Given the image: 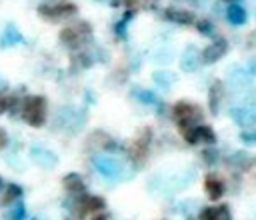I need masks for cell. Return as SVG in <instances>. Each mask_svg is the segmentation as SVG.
Segmentation results:
<instances>
[{
  "instance_id": "6da1fadb",
  "label": "cell",
  "mask_w": 256,
  "mask_h": 220,
  "mask_svg": "<svg viewBox=\"0 0 256 220\" xmlns=\"http://www.w3.org/2000/svg\"><path fill=\"white\" fill-rule=\"evenodd\" d=\"M60 42L68 48H80L92 38V28L88 22H74L60 30Z\"/></svg>"
},
{
  "instance_id": "7a4b0ae2",
  "label": "cell",
  "mask_w": 256,
  "mask_h": 220,
  "mask_svg": "<svg viewBox=\"0 0 256 220\" xmlns=\"http://www.w3.org/2000/svg\"><path fill=\"white\" fill-rule=\"evenodd\" d=\"M172 116H174V122H176V124L180 126V130L184 132V130L196 126V124L202 120V110H200L196 104L188 102V100H180V102L174 104Z\"/></svg>"
},
{
  "instance_id": "3957f363",
  "label": "cell",
  "mask_w": 256,
  "mask_h": 220,
  "mask_svg": "<svg viewBox=\"0 0 256 220\" xmlns=\"http://www.w3.org/2000/svg\"><path fill=\"white\" fill-rule=\"evenodd\" d=\"M22 118L26 124L40 128L46 122V98L44 96H28L22 104Z\"/></svg>"
},
{
  "instance_id": "277c9868",
  "label": "cell",
  "mask_w": 256,
  "mask_h": 220,
  "mask_svg": "<svg viewBox=\"0 0 256 220\" xmlns=\"http://www.w3.org/2000/svg\"><path fill=\"white\" fill-rule=\"evenodd\" d=\"M76 4L68 2V0H58V2H50V4H40L38 6V16L48 20V22H60L66 20L70 16L76 14Z\"/></svg>"
},
{
  "instance_id": "5b68a950",
  "label": "cell",
  "mask_w": 256,
  "mask_h": 220,
  "mask_svg": "<svg viewBox=\"0 0 256 220\" xmlns=\"http://www.w3.org/2000/svg\"><path fill=\"white\" fill-rule=\"evenodd\" d=\"M150 140H152V130H150V128H144V130L138 134V138L130 144L128 154H130V158L134 160V164H142V162L146 160L148 150H150Z\"/></svg>"
},
{
  "instance_id": "8992f818",
  "label": "cell",
  "mask_w": 256,
  "mask_h": 220,
  "mask_svg": "<svg viewBox=\"0 0 256 220\" xmlns=\"http://www.w3.org/2000/svg\"><path fill=\"white\" fill-rule=\"evenodd\" d=\"M230 116L234 118V122L242 128H252L256 126V104L248 102V104H240V106H234L230 110Z\"/></svg>"
},
{
  "instance_id": "52a82bcc",
  "label": "cell",
  "mask_w": 256,
  "mask_h": 220,
  "mask_svg": "<svg viewBox=\"0 0 256 220\" xmlns=\"http://www.w3.org/2000/svg\"><path fill=\"white\" fill-rule=\"evenodd\" d=\"M106 208V202L100 198V196H88V194H82L76 198V214L82 218L86 214H98Z\"/></svg>"
},
{
  "instance_id": "ba28073f",
  "label": "cell",
  "mask_w": 256,
  "mask_h": 220,
  "mask_svg": "<svg viewBox=\"0 0 256 220\" xmlns=\"http://www.w3.org/2000/svg\"><path fill=\"white\" fill-rule=\"evenodd\" d=\"M182 134H184V138H186L188 144H198V142L214 144V142H216V134H214V130H212L210 126H200V124H196V126L184 130Z\"/></svg>"
},
{
  "instance_id": "9c48e42d",
  "label": "cell",
  "mask_w": 256,
  "mask_h": 220,
  "mask_svg": "<svg viewBox=\"0 0 256 220\" xmlns=\"http://www.w3.org/2000/svg\"><path fill=\"white\" fill-rule=\"evenodd\" d=\"M96 170H98L104 178H118V176L122 174V164H120L116 158L102 156V158H96Z\"/></svg>"
},
{
  "instance_id": "30bf717a",
  "label": "cell",
  "mask_w": 256,
  "mask_h": 220,
  "mask_svg": "<svg viewBox=\"0 0 256 220\" xmlns=\"http://www.w3.org/2000/svg\"><path fill=\"white\" fill-rule=\"evenodd\" d=\"M226 50H228V44H226V40H222V38H216L214 42H210L204 50H202V62H206V64H212V62H216V60H220L224 54H226Z\"/></svg>"
},
{
  "instance_id": "8fae6325",
  "label": "cell",
  "mask_w": 256,
  "mask_h": 220,
  "mask_svg": "<svg viewBox=\"0 0 256 220\" xmlns=\"http://www.w3.org/2000/svg\"><path fill=\"white\" fill-rule=\"evenodd\" d=\"M62 186H64V190H66L68 194H72V196L84 194V180H82V176L76 174V172L66 174V176L62 178Z\"/></svg>"
},
{
  "instance_id": "7c38bea8",
  "label": "cell",
  "mask_w": 256,
  "mask_h": 220,
  "mask_svg": "<svg viewBox=\"0 0 256 220\" xmlns=\"http://www.w3.org/2000/svg\"><path fill=\"white\" fill-rule=\"evenodd\" d=\"M204 190H206V194H208L210 200H218L224 194V182L216 174H208L204 178Z\"/></svg>"
},
{
  "instance_id": "4fadbf2b",
  "label": "cell",
  "mask_w": 256,
  "mask_h": 220,
  "mask_svg": "<svg viewBox=\"0 0 256 220\" xmlns=\"http://www.w3.org/2000/svg\"><path fill=\"white\" fill-rule=\"evenodd\" d=\"M200 220H232L230 208L226 204L222 206H210L200 212Z\"/></svg>"
},
{
  "instance_id": "5bb4252c",
  "label": "cell",
  "mask_w": 256,
  "mask_h": 220,
  "mask_svg": "<svg viewBox=\"0 0 256 220\" xmlns=\"http://www.w3.org/2000/svg\"><path fill=\"white\" fill-rule=\"evenodd\" d=\"M164 18L174 24H192L194 22V14L190 10H182V8H166Z\"/></svg>"
},
{
  "instance_id": "9a60e30c",
  "label": "cell",
  "mask_w": 256,
  "mask_h": 220,
  "mask_svg": "<svg viewBox=\"0 0 256 220\" xmlns=\"http://www.w3.org/2000/svg\"><path fill=\"white\" fill-rule=\"evenodd\" d=\"M22 40H24V38H22V34L18 32V28L12 26V24H8V26L4 28L2 36H0V48H8V46H14V44H20Z\"/></svg>"
},
{
  "instance_id": "2e32d148",
  "label": "cell",
  "mask_w": 256,
  "mask_h": 220,
  "mask_svg": "<svg viewBox=\"0 0 256 220\" xmlns=\"http://www.w3.org/2000/svg\"><path fill=\"white\" fill-rule=\"evenodd\" d=\"M200 58H202V54L194 48V46H190V48H186V52H184V56H182V68L186 70V72H192V70H196L198 68V64H200Z\"/></svg>"
},
{
  "instance_id": "e0dca14e",
  "label": "cell",
  "mask_w": 256,
  "mask_h": 220,
  "mask_svg": "<svg viewBox=\"0 0 256 220\" xmlns=\"http://www.w3.org/2000/svg\"><path fill=\"white\" fill-rule=\"evenodd\" d=\"M222 94H224L222 82H214V84L210 86V92H208V102H210V110H212V114H216V112L220 110Z\"/></svg>"
},
{
  "instance_id": "ac0fdd59",
  "label": "cell",
  "mask_w": 256,
  "mask_h": 220,
  "mask_svg": "<svg viewBox=\"0 0 256 220\" xmlns=\"http://www.w3.org/2000/svg\"><path fill=\"white\" fill-rule=\"evenodd\" d=\"M226 16H228V20H230L234 26H240V24H244V22H246V10H244L242 6H238V4L228 6Z\"/></svg>"
},
{
  "instance_id": "d6986e66",
  "label": "cell",
  "mask_w": 256,
  "mask_h": 220,
  "mask_svg": "<svg viewBox=\"0 0 256 220\" xmlns=\"http://www.w3.org/2000/svg\"><path fill=\"white\" fill-rule=\"evenodd\" d=\"M30 156H32L36 162H40L42 166H54V164H56V156L50 154V152H46V150H42V148H32Z\"/></svg>"
},
{
  "instance_id": "ffe728a7",
  "label": "cell",
  "mask_w": 256,
  "mask_h": 220,
  "mask_svg": "<svg viewBox=\"0 0 256 220\" xmlns=\"http://www.w3.org/2000/svg\"><path fill=\"white\" fill-rule=\"evenodd\" d=\"M20 196H22V188L16 186V184H10V186L6 188V192L2 194V204H10V202H14V200L20 198Z\"/></svg>"
},
{
  "instance_id": "44dd1931",
  "label": "cell",
  "mask_w": 256,
  "mask_h": 220,
  "mask_svg": "<svg viewBox=\"0 0 256 220\" xmlns=\"http://www.w3.org/2000/svg\"><path fill=\"white\" fill-rule=\"evenodd\" d=\"M26 218V208L22 202H18L8 214H6V220H24Z\"/></svg>"
},
{
  "instance_id": "7402d4cb",
  "label": "cell",
  "mask_w": 256,
  "mask_h": 220,
  "mask_svg": "<svg viewBox=\"0 0 256 220\" xmlns=\"http://www.w3.org/2000/svg\"><path fill=\"white\" fill-rule=\"evenodd\" d=\"M136 96H138L144 104H156V102H158V98H156L154 92H150V90H136Z\"/></svg>"
},
{
  "instance_id": "603a6c76",
  "label": "cell",
  "mask_w": 256,
  "mask_h": 220,
  "mask_svg": "<svg viewBox=\"0 0 256 220\" xmlns=\"http://www.w3.org/2000/svg\"><path fill=\"white\" fill-rule=\"evenodd\" d=\"M202 158H204L206 164H214V162L218 160V150H214V148H206V150L202 152Z\"/></svg>"
},
{
  "instance_id": "cb8c5ba5",
  "label": "cell",
  "mask_w": 256,
  "mask_h": 220,
  "mask_svg": "<svg viewBox=\"0 0 256 220\" xmlns=\"http://www.w3.org/2000/svg\"><path fill=\"white\" fill-rule=\"evenodd\" d=\"M240 140L242 142H246V144H256V128L254 130H244L242 134H240Z\"/></svg>"
},
{
  "instance_id": "d4e9b609",
  "label": "cell",
  "mask_w": 256,
  "mask_h": 220,
  "mask_svg": "<svg viewBox=\"0 0 256 220\" xmlns=\"http://www.w3.org/2000/svg\"><path fill=\"white\" fill-rule=\"evenodd\" d=\"M12 106V98L8 94H0V114H4Z\"/></svg>"
},
{
  "instance_id": "484cf974",
  "label": "cell",
  "mask_w": 256,
  "mask_h": 220,
  "mask_svg": "<svg viewBox=\"0 0 256 220\" xmlns=\"http://www.w3.org/2000/svg\"><path fill=\"white\" fill-rule=\"evenodd\" d=\"M198 30H200L202 34H210V32H212V24H210L208 20H200V22H198Z\"/></svg>"
},
{
  "instance_id": "4316f807",
  "label": "cell",
  "mask_w": 256,
  "mask_h": 220,
  "mask_svg": "<svg viewBox=\"0 0 256 220\" xmlns=\"http://www.w3.org/2000/svg\"><path fill=\"white\" fill-rule=\"evenodd\" d=\"M164 74H166V72H156V74H154V80H156V82H164V84H168V82L174 80V76H164Z\"/></svg>"
},
{
  "instance_id": "83f0119b",
  "label": "cell",
  "mask_w": 256,
  "mask_h": 220,
  "mask_svg": "<svg viewBox=\"0 0 256 220\" xmlns=\"http://www.w3.org/2000/svg\"><path fill=\"white\" fill-rule=\"evenodd\" d=\"M6 144H8V134H6L4 128H0V150H2Z\"/></svg>"
},
{
  "instance_id": "f1b7e54d",
  "label": "cell",
  "mask_w": 256,
  "mask_h": 220,
  "mask_svg": "<svg viewBox=\"0 0 256 220\" xmlns=\"http://www.w3.org/2000/svg\"><path fill=\"white\" fill-rule=\"evenodd\" d=\"M92 220H106V216H104V214H98V216H94Z\"/></svg>"
},
{
  "instance_id": "f546056e",
  "label": "cell",
  "mask_w": 256,
  "mask_h": 220,
  "mask_svg": "<svg viewBox=\"0 0 256 220\" xmlns=\"http://www.w3.org/2000/svg\"><path fill=\"white\" fill-rule=\"evenodd\" d=\"M2 184H4V182H2V178H0V188H2Z\"/></svg>"
}]
</instances>
